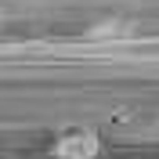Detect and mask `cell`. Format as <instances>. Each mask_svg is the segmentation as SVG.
<instances>
[{"instance_id":"1","label":"cell","mask_w":159,"mask_h":159,"mask_svg":"<svg viewBox=\"0 0 159 159\" xmlns=\"http://www.w3.org/2000/svg\"><path fill=\"white\" fill-rule=\"evenodd\" d=\"M101 138L90 127H69L51 141V156L54 159H98Z\"/></svg>"},{"instance_id":"2","label":"cell","mask_w":159,"mask_h":159,"mask_svg":"<svg viewBox=\"0 0 159 159\" xmlns=\"http://www.w3.org/2000/svg\"><path fill=\"white\" fill-rule=\"evenodd\" d=\"M90 36L94 40H130L134 36V25L130 22H119V18H109V22L90 25Z\"/></svg>"}]
</instances>
